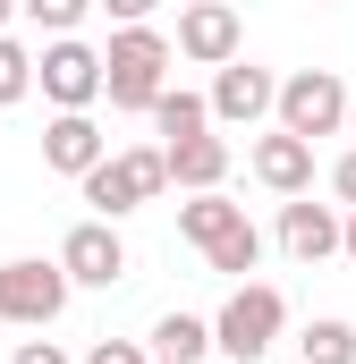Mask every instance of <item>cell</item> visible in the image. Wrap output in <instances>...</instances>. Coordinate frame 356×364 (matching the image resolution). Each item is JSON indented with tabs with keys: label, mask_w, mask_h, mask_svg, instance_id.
I'll return each instance as SVG.
<instances>
[{
	"label": "cell",
	"mask_w": 356,
	"mask_h": 364,
	"mask_svg": "<svg viewBox=\"0 0 356 364\" xmlns=\"http://www.w3.org/2000/svg\"><path fill=\"white\" fill-rule=\"evenodd\" d=\"M51 263H60L68 288H119V279H127V237H119L110 220H77Z\"/></svg>",
	"instance_id": "cell-7"
},
{
	"label": "cell",
	"mask_w": 356,
	"mask_h": 364,
	"mask_svg": "<svg viewBox=\"0 0 356 364\" xmlns=\"http://www.w3.org/2000/svg\"><path fill=\"white\" fill-rule=\"evenodd\" d=\"M255 178L280 195V203H297V195H314V144H297V136H255Z\"/></svg>",
	"instance_id": "cell-12"
},
{
	"label": "cell",
	"mask_w": 356,
	"mask_h": 364,
	"mask_svg": "<svg viewBox=\"0 0 356 364\" xmlns=\"http://www.w3.org/2000/svg\"><path fill=\"white\" fill-rule=\"evenodd\" d=\"M271 93H280V77H271V68H255V60H229V68H212L204 110H212L221 127H263V119H271Z\"/></svg>",
	"instance_id": "cell-9"
},
{
	"label": "cell",
	"mask_w": 356,
	"mask_h": 364,
	"mask_svg": "<svg viewBox=\"0 0 356 364\" xmlns=\"http://www.w3.org/2000/svg\"><path fill=\"white\" fill-rule=\"evenodd\" d=\"M153 127H162V153L170 144H195V136H212V110H204V93H187V85H170L153 110H145Z\"/></svg>",
	"instance_id": "cell-16"
},
{
	"label": "cell",
	"mask_w": 356,
	"mask_h": 364,
	"mask_svg": "<svg viewBox=\"0 0 356 364\" xmlns=\"http://www.w3.org/2000/svg\"><path fill=\"white\" fill-rule=\"evenodd\" d=\"M162 170H170V186H187V195H221V178H229V144H221V136L170 144V153H162Z\"/></svg>",
	"instance_id": "cell-13"
},
{
	"label": "cell",
	"mask_w": 356,
	"mask_h": 364,
	"mask_svg": "<svg viewBox=\"0 0 356 364\" xmlns=\"http://www.w3.org/2000/svg\"><path fill=\"white\" fill-rule=\"evenodd\" d=\"M26 93H34V51H26L17 34H0V110L26 102Z\"/></svg>",
	"instance_id": "cell-19"
},
{
	"label": "cell",
	"mask_w": 356,
	"mask_h": 364,
	"mask_svg": "<svg viewBox=\"0 0 356 364\" xmlns=\"http://www.w3.org/2000/svg\"><path fill=\"white\" fill-rule=\"evenodd\" d=\"M170 93V34L162 26H119L102 43V102L110 110H153Z\"/></svg>",
	"instance_id": "cell-1"
},
{
	"label": "cell",
	"mask_w": 356,
	"mask_h": 364,
	"mask_svg": "<svg viewBox=\"0 0 356 364\" xmlns=\"http://www.w3.org/2000/svg\"><path fill=\"white\" fill-rule=\"evenodd\" d=\"M145 356L153 364H204L212 356V322H204V314H162V322L145 331Z\"/></svg>",
	"instance_id": "cell-14"
},
{
	"label": "cell",
	"mask_w": 356,
	"mask_h": 364,
	"mask_svg": "<svg viewBox=\"0 0 356 364\" xmlns=\"http://www.w3.org/2000/svg\"><path fill=\"white\" fill-rule=\"evenodd\" d=\"M271 119H280V136H297V144H314V136H348V77H331V68H297V77H280Z\"/></svg>",
	"instance_id": "cell-3"
},
{
	"label": "cell",
	"mask_w": 356,
	"mask_h": 364,
	"mask_svg": "<svg viewBox=\"0 0 356 364\" xmlns=\"http://www.w3.org/2000/svg\"><path fill=\"white\" fill-rule=\"evenodd\" d=\"M340 255L356 263V212H340Z\"/></svg>",
	"instance_id": "cell-24"
},
{
	"label": "cell",
	"mask_w": 356,
	"mask_h": 364,
	"mask_svg": "<svg viewBox=\"0 0 356 364\" xmlns=\"http://www.w3.org/2000/svg\"><path fill=\"white\" fill-rule=\"evenodd\" d=\"M331 195H340V212H356V144L331 161Z\"/></svg>",
	"instance_id": "cell-22"
},
{
	"label": "cell",
	"mask_w": 356,
	"mask_h": 364,
	"mask_svg": "<svg viewBox=\"0 0 356 364\" xmlns=\"http://www.w3.org/2000/svg\"><path fill=\"white\" fill-rule=\"evenodd\" d=\"M17 9H26V26H43L51 43H68V34L85 26V0H17Z\"/></svg>",
	"instance_id": "cell-20"
},
{
	"label": "cell",
	"mask_w": 356,
	"mask_h": 364,
	"mask_svg": "<svg viewBox=\"0 0 356 364\" xmlns=\"http://www.w3.org/2000/svg\"><path fill=\"white\" fill-rule=\"evenodd\" d=\"M280 331H288V296H280L271 279H246V288H229V305L212 314V356L221 364H271Z\"/></svg>",
	"instance_id": "cell-2"
},
{
	"label": "cell",
	"mask_w": 356,
	"mask_h": 364,
	"mask_svg": "<svg viewBox=\"0 0 356 364\" xmlns=\"http://www.w3.org/2000/svg\"><path fill=\"white\" fill-rule=\"evenodd\" d=\"M238 43H246V26H238V9H229V0H187V9H178V43H170V60L229 68V60H238Z\"/></svg>",
	"instance_id": "cell-8"
},
{
	"label": "cell",
	"mask_w": 356,
	"mask_h": 364,
	"mask_svg": "<svg viewBox=\"0 0 356 364\" xmlns=\"http://www.w3.org/2000/svg\"><path fill=\"white\" fill-rule=\"evenodd\" d=\"M110 161V136L93 127V110H60L51 127H43V170H60V178H93Z\"/></svg>",
	"instance_id": "cell-10"
},
{
	"label": "cell",
	"mask_w": 356,
	"mask_h": 364,
	"mask_svg": "<svg viewBox=\"0 0 356 364\" xmlns=\"http://www.w3.org/2000/svg\"><path fill=\"white\" fill-rule=\"evenodd\" d=\"M348 136H356V85H348Z\"/></svg>",
	"instance_id": "cell-26"
},
{
	"label": "cell",
	"mask_w": 356,
	"mask_h": 364,
	"mask_svg": "<svg viewBox=\"0 0 356 364\" xmlns=\"http://www.w3.org/2000/svg\"><path fill=\"white\" fill-rule=\"evenodd\" d=\"M68 279L60 263H43V255H17V263H0V322H17V331H51L60 314H68Z\"/></svg>",
	"instance_id": "cell-5"
},
{
	"label": "cell",
	"mask_w": 356,
	"mask_h": 364,
	"mask_svg": "<svg viewBox=\"0 0 356 364\" xmlns=\"http://www.w3.org/2000/svg\"><path fill=\"white\" fill-rule=\"evenodd\" d=\"M9 17H17V0H0V34H9Z\"/></svg>",
	"instance_id": "cell-25"
},
{
	"label": "cell",
	"mask_w": 356,
	"mask_h": 364,
	"mask_svg": "<svg viewBox=\"0 0 356 364\" xmlns=\"http://www.w3.org/2000/svg\"><path fill=\"white\" fill-rule=\"evenodd\" d=\"M204 263H212V272H229L238 288H246V272L263 263V229H255V220H238V229H229V237H221V246H212Z\"/></svg>",
	"instance_id": "cell-18"
},
{
	"label": "cell",
	"mask_w": 356,
	"mask_h": 364,
	"mask_svg": "<svg viewBox=\"0 0 356 364\" xmlns=\"http://www.w3.org/2000/svg\"><path fill=\"white\" fill-rule=\"evenodd\" d=\"M85 364H153V356H145V339H93Z\"/></svg>",
	"instance_id": "cell-21"
},
{
	"label": "cell",
	"mask_w": 356,
	"mask_h": 364,
	"mask_svg": "<svg viewBox=\"0 0 356 364\" xmlns=\"http://www.w3.org/2000/svg\"><path fill=\"white\" fill-rule=\"evenodd\" d=\"M280 255L288 263H331L340 255V203H314V195H297V203H280Z\"/></svg>",
	"instance_id": "cell-11"
},
{
	"label": "cell",
	"mask_w": 356,
	"mask_h": 364,
	"mask_svg": "<svg viewBox=\"0 0 356 364\" xmlns=\"http://www.w3.org/2000/svg\"><path fill=\"white\" fill-rule=\"evenodd\" d=\"M34 85H43V102H51V119L60 110H93L102 102V51L93 43H43V60H34Z\"/></svg>",
	"instance_id": "cell-6"
},
{
	"label": "cell",
	"mask_w": 356,
	"mask_h": 364,
	"mask_svg": "<svg viewBox=\"0 0 356 364\" xmlns=\"http://www.w3.org/2000/svg\"><path fill=\"white\" fill-rule=\"evenodd\" d=\"M238 220H246V203H229V195H187V203H178V237H187L195 255H212Z\"/></svg>",
	"instance_id": "cell-15"
},
{
	"label": "cell",
	"mask_w": 356,
	"mask_h": 364,
	"mask_svg": "<svg viewBox=\"0 0 356 364\" xmlns=\"http://www.w3.org/2000/svg\"><path fill=\"white\" fill-rule=\"evenodd\" d=\"M9 364H68V348H60V339H17Z\"/></svg>",
	"instance_id": "cell-23"
},
{
	"label": "cell",
	"mask_w": 356,
	"mask_h": 364,
	"mask_svg": "<svg viewBox=\"0 0 356 364\" xmlns=\"http://www.w3.org/2000/svg\"><path fill=\"white\" fill-rule=\"evenodd\" d=\"M85 186V203H93V220H127V212H145L162 186H170V170H162V144H127V153H110L93 178H77Z\"/></svg>",
	"instance_id": "cell-4"
},
{
	"label": "cell",
	"mask_w": 356,
	"mask_h": 364,
	"mask_svg": "<svg viewBox=\"0 0 356 364\" xmlns=\"http://www.w3.org/2000/svg\"><path fill=\"white\" fill-rule=\"evenodd\" d=\"M288 364H356V322L314 314V322L297 331V356H288Z\"/></svg>",
	"instance_id": "cell-17"
}]
</instances>
